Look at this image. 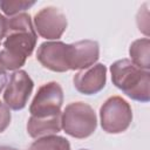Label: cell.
I'll return each instance as SVG.
<instances>
[{
  "mask_svg": "<svg viewBox=\"0 0 150 150\" xmlns=\"http://www.w3.org/2000/svg\"><path fill=\"white\" fill-rule=\"evenodd\" d=\"M63 90L57 82H48L41 86L29 107L30 116H50L61 114Z\"/></svg>",
  "mask_w": 150,
  "mask_h": 150,
  "instance_id": "cell-5",
  "label": "cell"
},
{
  "mask_svg": "<svg viewBox=\"0 0 150 150\" xmlns=\"http://www.w3.org/2000/svg\"><path fill=\"white\" fill-rule=\"evenodd\" d=\"M102 129L108 134H120L125 131L132 121L130 104L121 96L109 97L100 109Z\"/></svg>",
  "mask_w": 150,
  "mask_h": 150,
  "instance_id": "cell-4",
  "label": "cell"
},
{
  "mask_svg": "<svg viewBox=\"0 0 150 150\" xmlns=\"http://www.w3.org/2000/svg\"><path fill=\"white\" fill-rule=\"evenodd\" d=\"M35 2L34 1H22V0H14V1H0V7L6 15H18L20 12L32 7Z\"/></svg>",
  "mask_w": 150,
  "mask_h": 150,
  "instance_id": "cell-14",
  "label": "cell"
},
{
  "mask_svg": "<svg viewBox=\"0 0 150 150\" xmlns=\"http://www.w3.org/2000/svg\"><path fill=\"white\" fill-rule=\"evenodd\" d=\"M112 83L128 97L148 102L150 100V73L141 69L129 59H122L110 66Z\"/></svg>",
  "mask_w": 150,
  "mask_h": 150,
  "instance_id": "cell-2",
  "label": "cell"
},
{
  "mask_svg": "<svg viewBox=\"0 0 150 150\" xmlns=\"http://www.w3.org/2000/svg\"><path fill=\"white\" fill-rule=\"evenodd\" d=\"M6 84H7V74L4 69L0 68V93L5 88Z\"/></svg>",
  "mask_w": 150,
  "mask_h": 150,
  "instance_id": "cell-17",
  "label": "cell"
},
{
  "mask_svg": "<svg viewBox=\"0 0 150 150\" xmlns=\"http://www.w3.org/2000/svg\"><path fill=\"white\" fill-rule=\"evenodd\" d=\"M34 82L25 70H16L12 74L4 93V101L8 108L21 110L26 107L33 91Z\"/></svg>",
  "mask_w": 150,
  "mask_h": 150,
  "instance_id": "cell-6",
  "label": "cell"
},
{
  "mask_svg": "<svg viewBox=\"0 0 150 150\" xmlns=\"http://www.w3.org/2000/svg\"><path fill=\"white\" fill-rule=\"evenodd\" d=\"M0 150H19V149L13 148V146H8V145H0Z\"/></svg>",
  "mask_w": 150,
  "mask_h": 150,
  "instance_id": "cell-18",
  "label": "cell"
},
{
  "mask_svg": "<svg viewBox=\"0 0 150 150\" xmlns=\"http://www.w3.org/2000/svg\"><path fill=\"white\" fill-rule=\"evenodd\" d=\"M11 111L9 108L7 107L6 103H2L0 101V132L5 131L7 129V127L11 123Z\"/></svg>",
  "mask_w": 150,
  "mask_h": 150,
  "instance_id": "cell-15",
  "label": "cell"
},
{
  "mask_svg": "<svg viewBox=\"0 0 150 150\" xmlns=\"http://www.w3.org/2000/svg\"><path fill=\"white\" fill-rule=\"evenodd\" d=\"M36 32L45 39L55 40L62 36L67 28L66 15L56 7H45L34 16Z\"/></svg>",
  "mask_w": 150,
  "mask_h": 150,
  "instance_id": "cell-7",
  "label": "cell"
},
{
  "mask_svg": "<svg viewBox=\"0 0 150 150\" xmlns=\"http://www.w3.org/2000/svg\"><path fill=\"white\" fill-rule=\"evenodd\" d=\"M149 48H150V40L148 38L135 40L129 48L131 62L144 70H149L150 68Z\"/></svg>",
  "mask_w": 150,
  "mask_h": 150,
  "instance_id": "cell-12",
  "label": "cell"
},
{
  "mask_svg": "<svg viewBox=\"0 0 150 150\" xmlns=\"http://www.w3.org/2000/svg\"><path fill=\"white\" fill-rule=\"evenodd\" d=\"M100 56V47L96 41L81 40L68 46L69 70L91 67Z\"/></svg>",
  "mask_w": 150,
  "mask_h": 150,
  "instance_id": "cell-10",
  "label": "cell"
},
{
  "mask_svg": "<svg viewBox=\"0 0 150 150\" xmlns=\"http://www.w3.org/2000/svg\"><path fill=\"white\" fill-rule=\"evenodd\" d=\"M68 46L61 41L43 42L38 48L36 59L47 69L57 73L67 71L69 70Z\"/></svg>",
  "mask_w": 150,
  "mask_h": 150,
  "instance_id": "cell-8",
  "label": "cell"
},
{
  "mask_svg": "<svg viewBox=\"0 0 150 150\" xmlns=\"http://www.w3.org/2000/svg\"><path fill=\"white\" fill-rule=\"evenodd\" d=\"M80 150H87V149H80Z\"/></svg>",
  "mask_w": 150,
  "mask_h": 150,
  "instance_id": "cell-19",
  "label": "cell"
},
{
  "mask_svg": "<svg viewBox=\"0 0 150 150\" xmlns=\"http://www.w3.org/2000/svg\"><path fill=\"white\" fill-rule=\"evenodd\" d=\"M64 132L75 138H86L94 134L97 118L94 109L84 102H73L66 107L61 115Z\"/></svg>",
  "mask_w": 150,
  "mask_h": 150,
  "instance_id": "cell-3",
  "label": "cell"
},
{
  "mask_svg": "<svg viewBox=\"0 0 150 150\" xmlns=\"http://www.w3.org/2000/svg\"><path fill=\"white\" fill-rule=\"evenodd\" d=\"M107 81V68L102 63L93 64L89 68L82 69L73 77L76 90L84 95H94L101 91Z\"/></svg>",
  "mask_w": 150,
  "mask_h": 150,
  "instance_id": "cell-9",
  "label": "cell"
},
{
  "mask_svg": "<svg viewBox=\"0 0 150 150\" xmlns=\"http://www.w3.org/2000/svg\"><path fill=\"white\" fill-rule=\"evenodd\" d=\"M6 27H7V19L0 14V45L5 38L6 34Z\"/></svg>",
  "mask_w": 150,
  "mask_h": 150,
  "instance_id": "cell-16",
  "label": "cell"
},
{
  "mask_svg": "<svg viewBox=\"0 0 150 150\" xmlns=\"http://www.w3.org/2000/svg\"><path fill=\"white\" fill-rule=\"evenodd\" d=\"M61 115H50V116H30L27 122V132L33 138H41L45 136H50L57 134L62 129Z\"/></svg>",
  "mask_w": 150,
  "mask_h": 150,
  "instance_id": "cell-11",
  "label": "cell"
},
{
  "mask_svg": "<svg viewBox=\"0 0 150 150\" xmlns=\"http://www.w3.org/2000/svg\"><path fill=\"white\" fill-rule=\"evenodd\" d=\"M5 41L0 48V68L16 70L21 68L26 59L33 53L36 43V33L30 15L20 13L7 19Z\"/></svg>",
  "mask_w": 150,
  "mask_h": 150,
  "instance_id": "cell-1",
  "label": "cell"
},
{
  "mask_svg": "<svg viewBox=\"0 0 150 150\" xmlns=\"http://www.w3.org/2000/svg\"><path fill=\"white\" fill-rule=\"evenodd\" d=\"M28 150H70V144L64 137L50 135L34 141Z\"/></svg>",
  "mask_w": 150,
  "mask_h": 150,
  "instance_id": "cell-13",
  "label": "cell"
}]
</instances>
